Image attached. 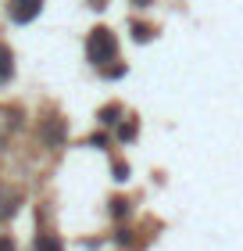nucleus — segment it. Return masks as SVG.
<instances>
[{
    "label": "nucleus",
    "instance_id": "1",
    "mask_svg": "<svg viewBox=\"0 0 243 251\" xmlns=\"http://www.w3.org/2000/svg\"><path fill=\"white\" fill-rule=\"evenodd\" d=\"M114 54H118V40H114L111 29H93L86 40V58L93 65H108L114 61Z\"/></svg>",
    "mask_w": 243,
    "mask_h": 251
},
{
    "label": "nucleus",
    "instance_id": "2",
    "mask_svg": "<svg viewBox=\"0 0 243 251\" xmlns=\"http://www.w3.org/2000/svg\"><path fill=\"white\" fill-rule=\"evenodd\" d=\"M40 7H43V0H11V18L25 25V22H32L40 15Z\"/></svg>",
    "mask_w": 243,
    "mask_h": 251
},
{
    "label": "nucleus",
    "instance_id": "3",
    "mask_svg": "<svg viewBox=\"0 0 243 251\" xmlns=\"http://www.w3.org/2000/svg\"><path fill=\"white\" fill-rule=\"evenodd\" d=\"M32 251H65V244L57 241L54 233H40V237H36V244H32Z\"/></svg>",
    "mask_w": 243,
    "mask_h": 251
},
{
    "label": "nucleus",
    "instance_id": "4",
    "mask_svg": "<svg viewBox=\"0 0 243 251\" xmlns=\"http://www.w3.org/2000/svg\"><path fill=\"white\" fill-rule=\"evenodd\" d=\"M11 72H15V65H11V50L0 43V83H7Z\"/></svg>",
    "mask_w": 243,
    "mask_h": 251
},
{
    "label": "nucleus",
    "instance_id": "5",
    "mask_svg": "<svg viewBox=\"0 0 243 251\" xmlns=\"http://www.w3.org/2000/svg\"><path fill=\"white\" fill-rule=\"evenodd\" d=\"M114 115H118V108H104V111H100V122H104V126H111V122H118V119H114Z\"/></svg>",
    "mask_w": 243,
    "mask_h": 251
},
{
    "label": "nucleus",
    "instance_id": "6",
    "mask_svg": "<svg viewBox=\"0 0 243 251\" xmlns=\"http://www.w3.org/2000/svg\"><path fill=\"white\" fill-rule=\"evenodd\" d=\"M150 32H154L150 25H133V36H136V40H150Z\"/></svg>",
    "mask_w": 243,
    "mask_h": 251
},
{
    "label": "nucleus",
    "instance_id": "7",
    "mask_svg": "<svg viewBox=\"0 0 243 251\" xmlns=\"http://www.w3.org/2000/svg\"><path fill=\"white\" fill-rule=\"evenodd\" d=\"M133 133H136V122H129V126H122V129H118L122 140H133Z\"/></svg>",
    "mask_w": 243,
    "mask_h": 251
},
{
    "label": "nucleus",
    "instance_id": "8",
    "mask_svg": "<svg viewBox=\"0 0 243 251\" xmlns=\"http://www.w3.org/2000/svg\"><path fill=\"white\" fill-rule=\"evenodd\" d=\"M0 251H15V244H11V237H0Z\"/></svg>",
    "mask_w": 243,
    "mask_h": 251
},
{
    "label": "nucleus",
    "instance_id": "9",
    "mask_svg": "<svg viewBox=\"0 0 243 251\" xmlns=\"http://www.w3.org/2000/svg\"><path fill=\"white\" fill-rule=\"evenodd\" d=\"M133 4H136V7H147V0H133Z\"/></svg>",
    "mask_w": 243,
    "mask_h": 251
},
{
    "label": "nucleus",
    "instance_id": "10",
    "mask_svg": "<svg viewBox=\"0 0 243 251\" xmlns=\"http://www.w3.org/2000/svg\"><path fill=\"white\" fill-rule=\"evenodd\" d=\"M89 4H93V7H104V0H89Z\"/></svg>",
    "mask_w": 243,
    "mask_h": 251
}]
</instances>
